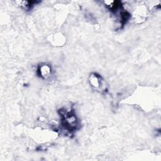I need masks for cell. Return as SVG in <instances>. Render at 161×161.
Here are the masks:
<instances>
[{
    "label": "cell",
    "instance_id": "cell-1",
    "mask_svg": "<svg viewBox=\"0 0 161 161\" xmlns=\"http://www.w3.org/2000/svg\"><path fill=\"white\" fill-rule=\"evenodd\" d=\"M58 111L62 118L61 123L63 128L69 132L76 130L79 126V121L74 114L73 109L63 108Z\"/></svg>",
    "mask_w": 161,
    "mask_h": 161
},
{
    "label": "cell",
    "instance_id": "cell-2",
    "mask_svg": "<svg viewBox=\"0 0 161 161\" xmlns=\"http://www.w3.org/2000/svg\"><path fill=\"white\" fill-rule=\"evenodd\" d=\"M89 83L95 89H103V79L100 75L96 73H93L89 76Z\"/></svg>",
    "mask_w": 161,
    "mask_h": 161
},
{
    "label": "cell",
    "instance_id": "cell-3",
    "mask_svg": "<svg viewBox=\"0 0 161 161\" xmlns=\"http://www.w3.org/2000/svg\"><path fill=\"white\" fill-rule=\"evenodd\" d=\"M52 73V68L47 64H41L38 68V75L43 79H46L50 77Z\"/></svg>",
    "mask_w": 161,
    "mask_h": 161
},
{
    "label": "cell",
    "instance_id": "cell-4",
    "mask_svg": "<svg viewBox=\"0 0 161 161\" xmlns=\"http://www.w3.org/2000/svg\"><path fill=\"white\" fill-rule=\"evenodd\" d=\"M19 7L23 8L25 10H30L35 4L38 3L36 1H17L15 2Z\"/></svg>",
    "mask_w": 161,
    "mask_h": 161
}]
</instances>
